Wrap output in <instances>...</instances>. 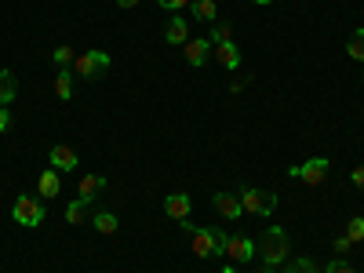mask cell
Listing matches in <instances>:
<instances>
[{
	"label": "cell",
	"mask_w": 364,
	"mask_h": 273,
	"mask_svg": "<svg viewBox=\"0 0 364 273\" xmlns=\"http://www.w3.org/2000/svg\"><path fill=\"white\" fill-rule=\"evenodd\" d=\"M164 37H168V44H186V41H190V22L171 18L168 29H164Z\"/></svg>",
	"instance_id": "obj_16"
},
{
	"label": "cell",
	"mask_w": 364,
	"mask_h": 273,
	"mask_svg": "<svg viewBox=\"0 0 364 273\" xmlns=\"http://www.w3.org/2000/svg\"><path fill=\"white\" fill-rule=\"evenodd\" d=\"M324 273H357V269H353V266H350V262H346V259H331V262H328V269H324Z\"/></svg>",
	"instance_id": "obj_26"
},
{
	"label": "cell",
	"mask_w": 364,
	"mask_h": 273,
	"mask_svg": "<svg viewBox=\"0 0 364 273\" xmlns=\"http://www.w3.org/2000/svg\"><path fill=\"white\" fill-rule=\"evenodd\" d=\"M233 266L240 262V266H245V262H252L255 259V245H252V240L248 237H226V252H223Z\"/></svg>",
	"instance_id": "obj_7"
},
{
	"label": "cell",
	"mask_w": 364,
	"mask_h": 273,
	"mask_svg": "<svg viewBox=\"0 0 364 273\" xmlns=\"http://www.w3.org/2000/svg\"><path fill=\"white\" fill-rule=\"evenodd\" d=\"M161 8H168V11H178V8H186V4H193V0H157Z\"/></svg>",
	"instance_id": "obj_28"
},
{
	"label": "cell",
	"mask_w": 364,
	"mask_h": 273,
	"mask_svg": "<svg viewBox=\"0 0 364 273\" xmlns=\"http://www.w3.org/2000/svg\"><path fill=\"white\" fill-rule=\"evenodd\" d=\"M211 208H215L223 219H240V211H245L240 197H233V193H215V197H211Z\"/></svg>",
	"instance_id": "obj_11"
},
{
	"label": "cell",
	"mask_w": 364,
	"mask_h": 273,
	"mask_svg": "<svg viewBox=\"0 0 364 273\" xmlns=\"http://www.w3.org/2000/svg\"><path fill=\"white\" fill-rule=\"evenodd\" d=\"M102 190H106V178H102V175H84V178L77 182V197L87 200V204L95 200V193H102Z\"/></svg>",
	"instance_id": "obj_12"
},
{
	"label": "cell",
	"mask_w": 364,
	"mask_h": 273,
	"mask_svg": "<svg viewBox=\"0 0 364 273\" xmlns=\"http://www.w3.org/2000/svg\"><path fill=\"white\" fill-rule=\"evenodd\" d=\"M91 226H95L99 233H117V215H113V211H95V219H91Z\"/></svg>",
	"instance_id": "obj_19"
},
{
	"label": "cell",
	"mask_w": 364,
	"mask_h": 273,
	"mask_svg": "<svg viewBox=\"0 0 364 273\" xmlns=\"http://www.w3.org/2000/svg\"><path fill=\"white\" fill-rule=\"evenodd\" d=\"M48 161H51L55 171H73V168H77V149H70L66 142H58V146H51Z\"/></svg>",
	"instance_id": "obj_9"
},
{
	"label": "cell",
	"mask_w": 364,
	"mask_h": 273,
	"mask_svg": "<svg viewBox=\"0 0 364 273\" xmlns=\"http://www.w3.org/2000/svg\"><path fill=\"white\" fill-rule=\"evenodd\" d=\"M350 182H353V186H364V164L350 171Z\"/></svg>",
	"instance_id": "obj_30"
},
{
	"label": "cell",
	"mask_w": 364,
	"mask_h": 273,
	"mask_svg": "<svg viewBox=\"0 0 364 273\" xmlns=\"http://www.w3.org/2000/svg\"><path fill=\"white\" fill-rule=\"evenodd\" d=\"M259 255L266 266H284L288 255H291V240H288V230L284 226H269L259 240Z\"/></svg>",
	"instance_id": "obj_1"
},
{
	"label": "cell",
	"mask_w": 364,
	"mask_h": 273,
	"mask_svg": "<svg viewBox=\"0 0 364 273\" xmlns=\"http://www.w3.org/2000/svg\"><path fill=\"white\" fill-rule=\"evenodd\" d=\"M135 4H139V0H117V8H124V11H128V8H135Z\"/></svg>",
	"instance_id": "obj_31"
},
{
	"label": "cell",
	"mask_w": 364,
	"mask_h": 273,
	"mask_svg": "<svg viewBox=\"0 0 364 273\" xmlns=\"http://www.w3.org/2000/svg\"><path fill=\"white\" fill-rule=\"evenodd\" d=\"M51 58H55V66H58V70H70V66H73V58H77V51H73L70 44H63V48H55V51H51Z\"/></svg>",
	"instance_id": "obj_22"
},
{
	"label": "cell",
	"mask_w": 364,
	"mask_h": 273,
	"mask_svg": "<svg viewBox=\"0 0 364 273\" xmlns=\"http://www.w3.org/2000/svg\"><path fill=\"white\" fill-rule=\"evenodd\" d=\"M223 273H237V269H233V262H230V266H226V269H223Z\"/></svg>",
	"instance_id": "obj_34"
},
{
	"label": "cell",
	"mask_w": 364,
	"mask_h": 273,
	"mask_svg": "<svg viewBox=\"0 0 364 273\" xmlns=\"http://www.w3.org/2000/svg\"><path fill=\"white\" fill-rule=\"evenodd\" d=\"M18 95V80L11 70H0V106H11Z\"/></svg>",
	"instance_id": "obj_14"
},
{
	"label": "cell",
	"mask_w": 364,
	"mask_h": 273,
	"mask_svg": "<svg viewBox=\"0 0 364 273\" xmlns=\"http://www.w3.org/2000/svg\"><path fill=\"white\" fill-rule=\"evenodd\" d=\"M8 128H11V109H8V106H0V135H4Z\"/></svg>",
	"instance_id": "obj_29"
},
{
	"label": "cell",
	"mask_w": 364,
	"mask_h": 273,
	"mask_svg": "<svg viewBox=\"0 0 364 273\" xmlns=\"http://www.w3.org/2000/svg\"><path fill=\"white\" fill-rule=\"evenodd\" d=\"M193 18H200V22H215L219 18V8H215V0H193Z\"/></svg>",
	"instance_id": "obj_18"
},
{
	"label": "cell",
	"mask_w": 364,
	"mask_h": 273,
	"mask_svg": "<svg viewBox=\"0 0 364 273\" xmlns=\"http://www.w3.org/2000/svg\"><path fill=\"white\" fill-rule=\"evenodd\" d=\"M208 51H211V41L208 37H190L182 44V58H186L190 66H204L208 63Z\"/></svg>",
	"instance_id": "obj_8"
},
{
	"label": "cell",
	"mask_w": 364,
	"mask_h": 273,
	"mask_svg": "<svg viewBox=\"0 0 364 273\" xmlns=\"http://www.w3.org/2000/svg\"><path fill=\"white\" fill-rule=\"evenodd\" d=\"M328 171H331L328 157H310L306 164H295V168H288V175H291V178H299L302 186H321V182L328 178Z\"/></svg>",
	"instance_id": "obj_4"
},
{
	"label": "cell",
	"mask_w": 364,
	"mask_h": 273,
	"mask_svg": "<svg viewBox=\"0 0 364 273\" xmlns=\"http://www.w3.org/2000/svg\"><path fill=\"white\" fill-rule=\"evenodd\" d=\"M240 204H245V211H252V215H273V208H277V193L269 190H240Z\"/></svg>",
	"instance_id": "obj_5"
},
{
	"label": "cell",
	"mask_w": 364,
	"mask_h": 273,
	"mask_svg": "<svg viewBox=\"0 0 364 273\" xmlns=\"http://www.w3.org/2000/svg\"><path fill=\"white\" fill-rule=\"evenodd\" d=\"M211 48H215V44H230L233 41V26H226V22H219V26H211Z\"/></svg>",
	"instance_id": "obj_24"
},
{
	"label": "cell",
	"mask_w": 364,
	"mask_h": 273,
	"mask_svg": "<svg viewBox=\"0 0 364 273\" xmlns=\"http://www.w3.org/2000/svg\"><path fill=\"white\" fill-rule=\"evenodd\" d=\"M109 70V55L106 51H80L77 58H73V77L77 80H95V77H102Z\"/></svg>",
	"instance_id": "obj_2"
},
{
	"label": "cell",
	"mask_w": 364,
	"mask_h": 273,
	"mask_svg": "<svg viewBox=\"0 0 364 273\" xmlns=\"http://www.w3.org/2000/svg\"><path fill=\"white\" fill-rule=\"evenodd\" d=\"M350 248H353V240H350L346 233H343V237H336V255H346Z\"/></svg>",
	"instance_id": "obj_27"
},
{
	"label": "cell",
	"mask_w": 364,
	"mask_h": 273,
	"mask_svg": "<svg viewBox=\"0 0 364 273\" xmlns=\"http://www.w3.org/2000/svg\"><path fill=\"white\" fill-rule=\"evenodd\" d=\"M346 55L353 58V63H364V29H357V33L350 37V44H346Z\"/></svg>",
	"instance_id": "obj_23"
},
{
	"label": "cell",
	"mask_w": 364,
	"mask_h": 273,
	"mask_svg": "<svg viewBox=\"0 0 364 273\" xmlns=\"http://www.w3.org/2000/svg\"><path fill=\"white\" fill-rule=\"evenodd\" d=\"M255 273H273V266H262V269H255Z\"/></svg>",
	"instance_id": "obj_32"
},
{
	"label": "cell",
	"mask_w": 364,
	"mask_h": 273,
	"mask_svg": "<svg viewBox=\"0 0 364 273\" xmlns=\"http://www.w3.org/2000/svg\"><path fill=\"white\" fill-rule=\"evenodd\" d=\"M190 248L197 259H211V255H219V245H215V226H208V230H193L190 233Z\"/></svg>",
	"instance_id": "obj_6"
},
{
	"label": "cell",
	"mask_w": 364,
	"mask_h": 273,
	"mask_svg": "<svg viewBox=\"0 0 364 273\" xmlns=\"http://www.w3.org/2000/svg\"><path fill=\"white\" fill-rule=\"evenodd\" d=\"M11 219H15L18 226H41V223H44V204H41L37 197L22 193V197H15V204H11Z\"/></svg>",
	"instance_id": "obj_3"
},
{
	"label": "cell",
	"mask_w": 364,
	"mask_h": 273,
	"mask_svg": "<svg viewBox=\"0 0 364 273\" xmlns=\"http://www.w3.org/2000/svg\"><path fill=\"white\" fill-rule=\"evenodd\" d=\"M58 190H63V171L48 168V171L41 175V197H44V200H51V197H58Z\"/></svg>",
	"instance_id": "obj_13"
},
{
	"label": "cell",
	"mask_w": 364,
	"mask_h": 273,
	"mask_svg": "<svg viewBox=\"0 0 364 273\" xmlns=\"http://www.w3.org/2000/svg\"><path fill=\"white\" fill-rule=\"evenodd\" d=\"M211 51H215V58H219L226 70H237V66H240V48H237L233 41H230V44H215Z\"/></svg>",
	"instance_id": "obj_15"
},
{
	"label": "cell",
	"mask_w": 364,
	"mask_h": 273,
	"mask_svg": "<svg viewBox=\"0 0 364 273\" xmlns=\"http://www.w3.org/2000/svg\"><path fill=\"white\" fill-rule=\"evenodd\" d=\"M84 219H87V200L77 197L73 204H66V223H70V226H80Z\"/></svg>",
	"instance_id": "obj_20"
},
{
	"label": "cell",
	"mask_w": 364,
	"mask_h": 273,
	"mask_svg": "<svg viewBox=\"0 0 364 273\" xmlns=\"http://www.w3.org/2000/svg\"><path fill=\"white\" fill-rule=\"evenodd\" d=\"M284 273H321V269H317V262L310 255H299V259L284 262Z\"/></svg>",
	"instance_id": "obj_21"
},
{
	"label": "cell",
	"mask_w": 364,
	"mask_h": 273,
	"mask_svg": "<svg viewBox=\"0 0 364 273\" xmlns=\"http://www.w3.org/2000/svg\"><path fill=\"white\" fill-rule=\"evenodd\" d=\"M346 237L353 240V245H357V240H364V219H360V215L346 223Z\"/></svg>",
	"instance_id": "obj_25"
},
{
	"label": "cell",
	"mask_w": 364,
	"mask_h": 273,
	"mask_svg": "<svg viewBox=\"0 0 364 273\" xmlns=\"http://www.w3.org/2000/svg\"><path fill=\"white\" fill-rule=\"evenodd\" d=\"M164 211L175 219V223H182V219H190V211H193V200H190V193H171V197H164Z\"/></svg>",
	"instance_id": "obj_10"
},
{
	"label": "cell",
	"mask_w": 364,
	"mask_h": 273,
	"mask_svg": "<svg viewBox=\"0 0 364 273\" xmlns=\"http://www.w3.org/2000/svg\"><path fill=\"white\" fill-rule=\"evenodd\" d=\"M73 70H58V77H55V95L63 99V102H70L73 99Z\"/></svg>",
	"instance_id": "obj_17"
},
{
	"label": "cell",
	"mask_w": 364,
	"mask_h": 273,
	"mask_svg": "<svg viewBox=\"0 0 364 273\" xmlns=\"http://www.w3.org/2000/svg\"><path fill=\"white\" fill-rule=\"evenodd\" d=\"M252 4H273V0H252Z\"/></svg>",
	"instance_id": "obj_33"
}]
</instances>
